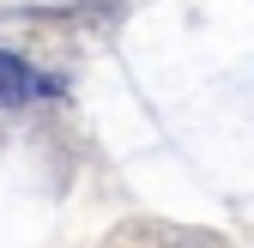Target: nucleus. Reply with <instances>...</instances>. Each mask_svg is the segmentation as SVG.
<instances>
[{"label": "nucleus", "mask_w": 254, "mask_h": 248, "mask_svg": "<svg viewBox=\"0 0 254 248\" xmlns=\"http://www.w3.org/2000/svg\"><path fill=\"white\" fill-rule=\"evenodd\" d=\"M30 91H37V73L18 55H0V103H24Z\"/></svg>", "instance_id": "nucleus-1"}]
</instances>
